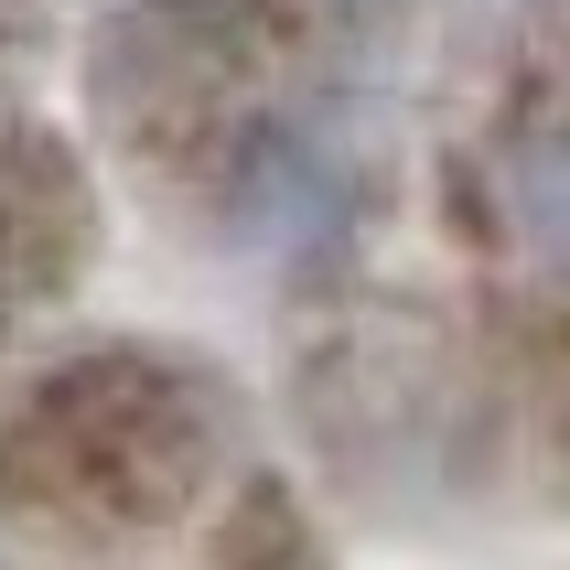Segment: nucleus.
I'll return each instance as SVG.
<instances>
[{"label": "nucleus", "mask_w": 570, "mask_h": 570, "mask_svg": "<svg viewBox=\"0 0 570 570\" xmlns=\"http://www.w3.org/2000/svg\"><path fill=\"white\" fill-rule=\"evenodd\" d=\"M65 269V226L43 205H0V302H22Z\"/></svg>", "instance_id": "obj_1"}]
</instances>
